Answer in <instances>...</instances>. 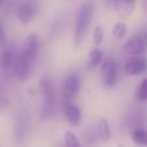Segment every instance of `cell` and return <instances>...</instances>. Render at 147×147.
<instances>
[{
  "label": "cell",
  "instance_id": "obj_1",
  "mask_svg": "<svg viewBox=\"0 0 147 147\" xmlns=\"http://www.w3.org/2000/svg\"><path fill=\"white\" fill-rule=\"evenodd\" d=\"M40 51L39 37L36 33H31L24 41L21 52L17 55L16 62L13 68V75L20 80L24 82L28 79L33 64L36 63Z\"/></svg>",
  "mask_w": 147,
  "mask_h": 147
},
{
  "label": "cell",
  "instance_id": "obj_2",
  "mask_svg": "<svg viewBox=\"0 0 147 147\" xmlns=\"http://www.w3.org/2000/svg\"><path fill=\"white\" fill-rule=\"evenodd\" d=\"M93 13H94V6L92 1H85L80 8L79 11L77 14V18H76V23H75V46L79 47L87 32H88V28L91 25L92 22V17H93Z\"/></svg>",
  "mask_w": 147,
  "mask_h": 147
},
{
  "label": "cell",
  "instance_id": "obj_3",
  "mask_svg": "<svg viewBox=\"0 0 147 147\" xmlns=\"http://www.w3.org/2000/svg\"><path fill=\"white\" fill-rule=\"evenodd\" d=\"M39 90L42 99L41 105V117L48 118L53 115L55 110V88L52 80L48 77H42L39 83Z\"/></svg>",
  "mask_w": 147,
  "mask_h": 147
},
{
  "label": "cell",
  "instance_id": "obj_4",
  "mask_svg": "<svg viewBox=\"0 0 147 147\" xmlns=\"http://www.w3.org/2000/svg\"><path fill=\"white\" fill-rule=\"evenodd\" d=\"M147 48V30H141L132 36L124 45V49L132 56L141 55Z\"/></svg>",
  "mask_w": 147,
  "mask_h": 147
},
{
  "label": "cell",
  "instance_id": "obj_5",
  "mask_svg": "<svg viewBox=\"0 0 147 147\" xmlns=\"http://www.w3.org/2000/svg\"><path fill=\"white\" fill-rule=\"evenodd\" d=\"M118 75V67L113 57H107L101 67V80L105 87L111 88L116 85Z\"/></svg>",
  "mask_w": 147,
  "mask_h": 147
},
{
  "label": "cell",
  "instance_id": "obj_6",
  "mask_svg": "<svg viewBox=\"0 0 147 147\" xmlns=\"http://www.w3.org/2000/svg\"><path fill=\"white\" fill-rule=\"evenodd\" d=\"M80 90V76L77 71L70 72L63 83L62 95L65 103H70L72 99L76 98Z\"/></svg>",
  "mask_w": 147,
  "mask_h": 147
},
{
  "label": "cell",
  "instance_id": "obj_7",
  "mask_svg": "<svg viewBox=\"0 0 147 147\" xmlns=\"http://www.w3.org/2000/svg\"><path fill=\"white\" fill-rule=\"evenodd\" d=\"M39 10V1L38 0H22L17 7V16L21 23L28 24L30 23Z\"/></svg>",
  "mask_w": 147,
  "mask_h": 147
},
{
  "label": "cell",
  "instance_id": "obj_8",
  "mask_svg": "<svg viewBox=\"0 0 147 147\" xmlns=\"http://www.w3.org/2000/svg\"><path fill=\"white\" fill-rule=\"evenodd\" d=\"M17 53L13 45H5L0 47V69L5 71H13L17 59Z\"/></svg>",
  "mask_w": 147,
  "mask_h": 147
},
{
  "label": "cell",
  "instance_id": "obj_9",
  "mask_svg": "<svg viewBox=\"0 0 147 147\" xmlns=\"http://www.w3.org/2000/svg\"><path fill=\"white\" fill-rule=\"evenodd\" d=\"M146 118H147V113H146V109L141 108V107H136V108H132L127 115H126V125L127 127L136 130V129H140V127H144V124L146 122Z\"/></svg>",
  "mask_w": 147,
  "mask_h": 147
},
{
  "label": "cell",
  "instance_id": "obj_10",
  "mask_svg": "<svg viewBox=\"0 0 147 147\" xmlns=\"http://www.w3.org/2000/svg\"><path fill=\"white\" fill-rule=\"evenodd\" d=\"M124 71L130 76H139L147 72V59L140 55L131 57L125 63Z\"/></svg>",
  "mask_w": 147,
  "mask_h": 147
},
{
  "label": "cell",
  "instance_id": "obj_11",
  "mask_svg": "<svg viewBox=\"0 0 147 147\" xmlns=\"http://www.w3.org/2000/svg\"><path fill=\"white\" fill-rule=\"evenodd\" d=\"M136 7V0H116L115 8L121 18L126 20L131 16Z\"/></svg>",
  "mask_w": 147,
  "mask_h": 147
},
{
  "label": "cell",
  "instance_id": "obj_12",
  "mask_svg": "<svg viewBox=\"0 0 147 147\" xmlns=\"http://www.w3.org/2000/svg\"><path fill=\"white\" fill-rule=\"evenodd\" d=\"M64 115H65V118L68 121V123L72 126H76L80 123V119H82V113H80V109L74 105V103H65V107H64Z\"/></svg>",
  "mask_w": 147,
  "mask_h": 147
},
{
  "label": "cell",
  "instance_id": "obj_13",
  "mask_svg": "<svg viewBox=\"0 0 147 147\" xmlns=\"http://www.w3.org/2000/svg\"><path fill=\"white\" fill-rule=\"evenodd\" d=\"M96 136L98 139H100L101 141H108L110 138V127L108 125V122L105 118H100L98 124H96Z\"/></svg>",
  "mask_w": 147,
  "mask_h": 147
},
{
  "label": "cell",
  "instance_id": "obj_14",
  "mask_svg": "<svg viewBox=\"0 0 147 147\" xmlns=\"http://www.w3.org/2000/svg\"><path fill=\"white\" fill-rule=\"evenodd\" d=\"M102 59H103V53L102 51H100L99 48H94L93 51H91L90 55H88V60H87V69L88 70H93L95 69L101 62H102Z\"/></svg>",
  "mask_w": 147,
  "mask_h": 147
},
{
  "label": "cell",
  "instance_id": "obj_15",
  "mask_svg": "<svg viewBox=\"0 0 147 147\" xmlns=\"http://www.w3.org/2000/svg\"><path fill=\"white\" fill-rule=\"evenodd\" d=\"M132 140L139 147H147V130L145 127L136 129L132 131Z\"/></svg>",
  "mask_w": 147,
  "mask_h": 147
},
{
  "label": "cell",
  "instance_id": "obj_16",
  "mask_svg": "<svg viewBox=\"0 0 147 147\" xmlns=\"http://www.w3.org/2000/svg\"><path fill=\"white\" fill-rule=\"evenodd\" d=\"M64 145L65 147H80V142L78 138L71 131H67L64 133Z\"/></svg>",
  "mask_w": 147,
  "mask_h": 147
},
{
  "label": "cell",
  "instance_id": "obj_17",
  "mask_svg": "<svg viewBox=\"0 0 147 147\" xmlns=\"http://www.w3.org/2000/svg\"><path fill=\"white\" fill-rule=\"evenodd\" d=\"M113 37L116 39H122L125 33H126V24L123 22H117L114 26H113Z\"/></svg>",
  "mask_w": 147,
  "mask_h": 147
},
{
  "label": "cell",
  "instance_id": "obj_18",
  "mask_svg": "<svg viewBox=\"0 0 147 147\" xmlns=\"http://www.w3.org/2000/svg\"><path fill=\"white\" fill-rule=\"evenodd\" d=\"M136 98L139 101H147V78H145L137 88Z\"/></svg>",
  "mask_w": 147,
  "mask_h": 147
},
{
  "label": "cell",
  "instance_id": "obj_19",
  "mask_svg": "<svg viewBox=\"0 0 147 147\" xmlns=\"http://www.w3.org/2000/svg\"><path fill=\"white\" fill-rule=\"evenodd\" d=\"M102 39H103V31H102L101 26L98 25V26L94 28V31H93V42H94V45L99 46L101 44Z\"/></svg>",
  "mask_w": 147,
  "mask_h": 147
},
{
  "label": "cell",
  "instance_id": "obj_20",
  "mask_svg": "<svg viewBox=\"0 0 147 147\" xmlns=\"http://www.w3.org/2000/svg\"><path fill=\"white\" fill-rule=\"evenodd\" d=\"M6 45V32H5V28L2 22L0 21V47Z\"/></svg>",
  "mask_w": 147,
  "mask_h": 147
},
{
  "label": "cell",
  "instance_id": "obj_21",
  "mask_svg": "<svg viewBox=\"0 0 147 147\" xmlns=\"http://www.w3.org/2000/svg\"><path fill=\"white\" fill-rule=\"evenodd\" d=\"M6 103H7L6 96L3 95V93H2V91H1V88H0V108H3V107L6 106Z\"/></svg>",
  "mask_w": 147,
  "mask_h": 147
},
{
  "label": "cell",
  "instance_id": "obj_22",
  "mask_svg": "<svg viewBox=\"0 0 147 147\" xmlns=\"http://www.w3.org/2000/svg\"><path fill=\"white\" fill-rule=\"evenodd\" d=\"M142 5H144V8H145V11L147 13V0H142Z\"/></svg>",
  "mask_w": 147,
  "mask_h": 147
},
{
  "label": "cell",
  "instance_id": "obj_23",
  "mask_svg": "<svg viewBox=\"0 0 147 147\" xmlns=\"http://www.w3.org/2000/svg\"><path fill=\"white\" fill-rule=\"evenodd\" d=\"M106 1H107L108 5H115V1L116 0H106Z\"/></svg>",
  "mask_w": 147,
  "mask_h": 147
},
{
  "label": "cell",
  "instance_id": "obj_24",
  "mask_svg": "<svg viewBox=\"0 0 147 147\" xmlns=\"http://www.w3.org/2000/svg\"><path fill=\"white\" fill-rule=\"evenodd\" d=\"M3 2H5V0H0V7L3 5Z\"/></svg>",
  "mask_w": 147,
  "mask_h": 147
},
{
  "label": "cell",
  "instance_id": "obj_25",
  "mask_svg": "<svg viewBox=\"0 0 147 147\" xmlns=\"http://www.w3.org/2000/svg\"><path fill=\"white\" fill-rule=\"evenodd\" d=\"M117 147H124V146H122V145H118V146H117Z\"/></svg>",
  "mask_w": 147,
  "mask_h": 147
}]
</instances>
